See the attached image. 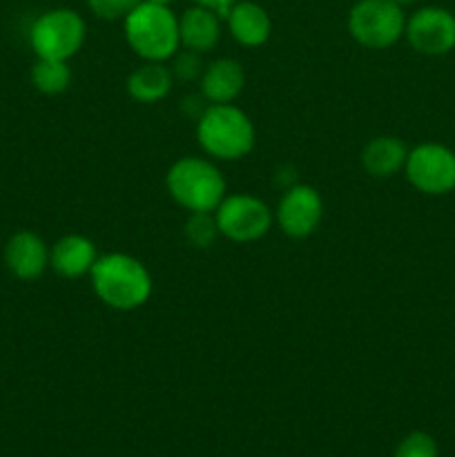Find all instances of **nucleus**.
Here are the masks:
<instances>
[{
  "instance_id": "aec40b11",
  "label": "nucleus",
  "mask_w": 455,
  "mask_h": 457,
  "mask_svg": "<svg viewBox=\"0 0 455 457\" xmlns=\"http://www.w3.org/2000/svg\"><path fill=\"white\" fill-rule=\"evenodd\" d=\"M203 54L192 52V49H178L170 61H172V76L181 83H192V80H199L201 74H203L205 65H203Z\"/></svg>"
},
{
  "instance_id": "a211bd4d",
  "label": "nucleus",
  "mask_w": 455,
  "mask_h": 457,
  "mask_svg": "<svg viewBox=\"0 0 455 457\" xmlns=\"http://www.w3.org/2000/svg\"><path fill=\"white\" fill-rule=\"evenodd\" d=\"M70 61H52V58H38L31 67V85L40 94L56 96L67 92L71 83V70L67 65Z\"/></svg>"
},
{
  "instance_id": "393cba45",
  "label": "nucleus",
  "mask_w": 455,
  "mask_h": 457,
  "mask_svg": "<svg viewBox=\"0 0 455 457\" xmlns=\"http://www.w3.org/2000/svg\"><path fill=\"white\" fill-rule=\"evenodd\" d=\"M147 3H156V4H170V3H174V0H147Z\"/></svg>"
},
{
  "instance_id": "ddd939ff",
  "label": "nucleus",
  "mask_w": 455,
  "mask_h": 457,
  "mask_svg": "<svg viewBox=\"0 0 455 457\" xmlns=\"http://www.w3.org/2000/svg\"><path fill=\"white\" fill-rule=\"evenodd\" d=\"M96 259V245L85 235H65L49 248V268L62 279H80L89 275Z\"/></svg>"
},
{
  "instance_id": "f3484780",
  "label": "nucleus",
  "mask_w": 455,
  "mask_h": 457,
  "mask_svg": "<svg viewBox=\"0 0 455 457\" xmlns=\"http://www.w3.org/2000/svg\"><path fill=\"white\" fill-rule=\"evenodd\" d=\"M174 76L165 62L143 61L141 67L129 74L128 79V94L132 101L143 103V105H152L159 103L172 92Z\"/></svg>"
},
{
  "instance_id": "1a4fd4ad",
  "label": "nucleus",
  "mask_w": 455,
  "mask_h": 457,
  "mask_svg": "<svg viewBox=\"0 0 455 457\" xmlns=\"http://www.w3.org/2000/svg\"><path fill=\"white\" fill-rule=\"evenodd\" d=\"M324 217V199L317 187L308 183H294L277 204L275 221L279 223L281 232L293 239H306L319 228Z\"/></svg>"
},
{
  "instance_id": "0eeeda50",
  "label": "nucleus",
  "mask_w": 455,
  "mask_h": 457,
  "mask_svg": "<svg viewBox=\"0 0 455 457\" xmlns=\"http://www.w3.org/2000/svg\"><path fill=\"white\" fill-rule=\"evenodd\" d=\"M219 235L235 244H252L263 239L275 223V214L259 196L248 192L226 195V199L214 210Z\"/></svg>"
},
{
  "instance_id": "6e6552de",
  "label": "nucleus",
  "mask_w": 455,
  "mask_h": 457,
  "mask_svg": "<svg viewBox=\"0 0 455 457\" xmlns=\"http://www.w3.org/2000/svg\"><path fill=\"white\" fill-rule=\"evenodd\" d=\"M404 174L422 195H449L455 190V152L442 143H422L409 150Z\"/></svg>"
},
{
  "instance_id": "f8f14e48",
  "label": "nucleus",
  "mask_w": 455,
  "mask_h": 457,
  "mask_svg": "<svg viewBox=\"0 0 455 457\" xmlns=\"http://www.w3.org/2000/svg\"><path fill=\"white\" fill-rule=\"evenodd\" d=\"M245 87V71L235 58H217L205 65L199 79L201 96L210 105H226L235 103Z\"/></svg>"
},
{
  "instance_id": "2eb2a0df",
  "label": "nucleus",
  "mask_w": 455,
  "mask_h": 457,
  "mask_svg": "<svg viewBox=\"0 0 455 457\" xmlns=\"http://www.w3.org/2000/svg\"><path fill=\"white\" fill-rule=\"evenodd\" d=\"M178 34L181 47L199 54L212 52L221 40V16L208 7L192 4L178 18Z\"/></svg>"
},
{
  "instance_id": "20e7f679",
  "label": "nucleus",
  "mask_w": 455,
  "mask_h": 457,
  "mask_svg": "<svg viewBox=\"0 0 455 457\" xmlns=\"http://www.w3.org/2000/svg\"><path fill=\"white\" fill-rule=\"evenodd\" d=\"M123 31L129 49L143 61L168 62L181 49L178 16L170 4L143 0L123 21Z\"/></svg>"
},
{
  "instance_id": "4be33fe9",
  "label": "nucleus",
  "mask_w": 455,
  "mask_h": 457,
  "mask_svg": "<svg viewBox=\"0 0 455 457\" xmlns=\"http://www.w3.org/2000/svg\"><path fill=\"white\" fill-rule=\"evenodd\" d=\"M395 457H437V445L428 433L415 431L400 442Z\"/></svg>"
},
{
  "instance_id": "9b49d317",
  "label": "nucleus",
  "mask_w": 455,
  "mask_h": 457,
  "mask_svg": "<svg viewBox=\"0 0 455 457\" xmlns=\"http://www.w3.org/2000/svg\"><path fill=\"white\" fill-rule=\"evenodd\" d=\"M4 266L21 281L38 279L49 268V245L36 232H16L4 245Z\"/></svg>"
},
{
  "instance_id": "b1692460",
  "label": "nucleus",
  "mask_w": 455,
  "mask_h": 457,
  "mask_svg": "<svg viewBox=\"0 0 455 457\" xmlns=\"http://www.w3.org/2000/svg\"><path fill=\"white\" fill-rule=\"evenodd\" d=\"M393 3H397L400 7H406V4H413V3H418V0H393Z\"/></svg>"
},
{
  "instance_id": "412c9836",
  "label": "nucleus",
  "mask_w": 455,
  "mask_h": 457,
  "mask_svg": "<svg viewBox=\"0 0 455 457\" xmlns=\"http://www.w3.org/2000/svg\"><path fill=\"white\" fill-rule=\"evenodd\" d=\"M143 0H87L89 12L103 21H125Z\"/></svg>"
},
{
  "instance_id": "7ed1b4c3",
  "label": "nucleus",
  "mask_w": 455,
  "mask_h": 457,
  "mask_svg": "<svg viewBox=\"0 0 455 457\" xmlns=\"http://www.w3.org/2000/svg\"><path fill=\"white\" fill-rule=\"evenodd\" d=\"M165 187L187 212H214L228 195L221 170L203 156H181L170 165Z\"/></svg>"
},
{
  "instance_id": "f03ea898",
  "label": "nucleus",
  "mask_w": 455,
  "mask_h": 457,
  "mask_svg": "<svg viewBox=\"0 0 455 457\" xmlns=\"http://www.w3.org/2000/svg\"><path fill=\"white\" fill-rule=\"evenodd\" d=\"M196 141L201 150L217 161H241L252 152L254 123L235 103L208 105L196 119Z\"/></svg>"
},
{
  "instance_id": "39448f33",
  "label": "nucleus",
  "mask_w": 455,
  "mask_h": 457,
  "mask_svg": "<svg viewBox=\"0 0 455 457\" xmlns=\"http://www.w3.org/2000/svg\"><path fill=\"white\" fill-rule=\"evenodd\" d=\"M348 34L366 49H388L404 36V7L393 0H357L348 12Z\"/></svg>"
},
{
  "instance_id": "dca6fc26",
  "label": "nucleus",
  "mask_w": 455,
  "mask_h": 457,
  "mask_svg": "<svg viewBox=\"0 0 455 457\" xmlns=\"http://www.w3.org/2000/svg\"><path fill=\"white\" fill-rule=\"evenodd\" d=\"M409 147L397 137H375L361 150V168L373 179H391L401 172Z\"/></svg>"
},
{
  "instance_id": "4468645a",
  "label": "nucleus",
  "mask_w": 455,
  "mask_h": 457,
  "mask_svg": "<svg viewBox=\"0 0 455 457\" xmlns=\"http://www.w3.org/2000/svg\"><path fill=\"white\" fill-rule=\"evenodd\" d=\"M228 31L244 47H261L270 40L272 21L261 4L252 0H236L226 13Z\"/></svg>"
},
{
  "instance_id": "5701e85b",
  "label": "nucleus",
  "mask_w": 455,
  "mask_h": 457,
  "mask_svg": "<svg viewBox=\"0 0 455 457\" xmlns=\"http://www.w3.org/2000/svg\"><path fill=\"white\" fill-rule=\"evenodd\" d=\"M192 3L199 4V7H208V9H212V12H217L219 16L226 18L228 9H230L232 4L236 3V0H192Z\"/></svg>"
},
{
  "instance_id": "f257e3e1",
  "label": "nucleus",
  "mask_w": 455,
  "mask_h": 457,
  "mask_svg": "<svg viewBox=\"0 0 455 457\" xmlns=\"http://www.w3.org/2000/svg\"><path fill=\"white\" fill-rule=\"evenodd\" d=\"M89 279L94 295L107 308L123 312L145 306L154 290V281L145 263L128 253L98 254Z\"/></svg>"
},
{
  "instance_id": "9d476101",
  "label": "nucleus",
  "mask_w": 455,
  "mask_h": 457,
  "mask_svg": "<svg viewBox=\"0 0 455 457\" xmlns=\"http://www.w3.org/2000/svg\"><path fill=\"white\" fill-rule=\"evenodd\" d=\"M406 40L424 56H442L455 49V16L449 9L422 7L406 21Z\"/></svg>"
},
{
  "instance_id": "423d86ee",
  "label": "nucleus",
  "mask_w": 455,
  "mask_h": 457,
  "mask_svg": "<svg viewBox=\"0 0 455 457\" xmlns=\"http://www.w3.org/2000/svg\"><path fill=\"white\" fill-rule=\"evenodd\" d=\"M87 25L76 9L58 7L40 13L29 29V45L36 58L70 61L85 45Z\"/></svg>"
},
{
  "instance_id": "6ab92c4d",
  "label": "nucleus",
  "mask_w": 455,
  "mask_h": 457,
  "mask_svg": "<svg viewBox=\"0 0 455 457\" xmlns=\"http://www.w3.org/2000/svg\"><path fill=\"white\" fill-rule=\"evenodd\" d=\"M183 232H186V239L190 245H194V248H210L219 237L214 212H190Z\"/></svg>"
}]
</instances>
